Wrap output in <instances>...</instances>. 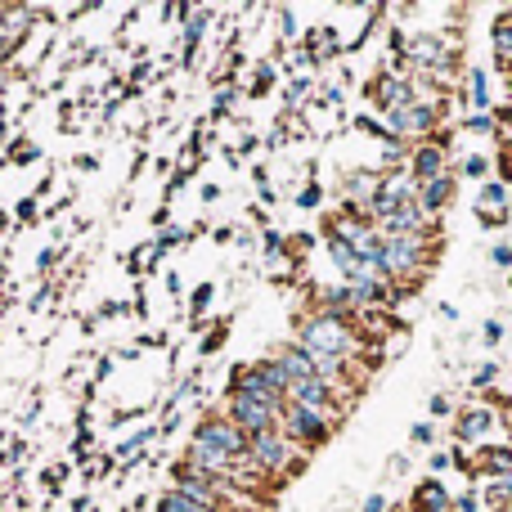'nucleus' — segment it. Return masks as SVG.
I'll use <instances>...</instances> for the list:
<instances>
[{"mask_svg":"<svg viewBox=\"0 0 512 512\" xmlns=\"http://www.w3.org/2000/svg\"><path fill=\"white\" fill-rule=\"evenodd\" d=\"M32 27V9H0V41L14 50V41Z\"/></svg>","mask_w":512,"mask_h":512,"instance_id":"obj_17","label":"nucleus"},{"mask_svg":"<svg viewBox=\"0 0 512 512\" xmlns=\"http://www.w3.org/2000/svg\"><path fill=\"white\" fill-rule=\"evenodd\" d=\"M292 463V445L283 432H261L248 436V468L256 472H283Z\"/></svg>","mask_w":512,"mask_h":512,"instance_id":"obj_7","label":"nucleus"},{"mask_svg":"<svg viewBox=\"0 0 512 512\" xmlns=\"http://www.w3.org/2000/svg\"><path fill=\"white\" fill-rule=\"evenodd\" d=\"M490 378H495V364H481L477 378H472V387H490Z\"/></svg>","mask_w":512,"mask_h":512,"instance_id":"obj_25","label":"nucleus"},{"mask_svg":"<svg viewBox=\"0 0 512 512\" xmlns=\"http://www.w3.org/2000/svg\"><path fill=\"white\" fill-rule=\"evenodd\" d=\"M203 23L207 18H189V36H185V50H194V41L203 36Z\"/></svg>","mask_w":512,"mask_h":512,"instance_id":"obj_24","label":"nucleus"},{"mask_svg":"<svg viewBox=\"0 0 512 512\" xmlns=\"http://www.w3.org/2000/svg\"><path fill=\"white\" fill-rule=\"evenodd\" d=\"M414 176H418V185H432V180L450 176V171H445V149L441 144H423V149L414 153Z\"/></svg>","mask_w":512,"mask_h":512,"instance_id":"obj_13","label":"nucleus"},{"mask_svg":"<svg viewBox=\"0 0 512 512\" xmlns=\"http://www.w3.org/2000/svg\"><path fill=\"white\" fill-rule=\"evenodd\" d=\"M230 391L274 400V405H288V373H283V364H279V360L243 364V369H234V387H230Z\"/></svg>","mask_w":512,"mask_h":512,"instance_id":"obj_3","label":"nucleus"},{"mask_svg":"<svg viewBox=\"0 0 512 512\" xmlns=\"http://www.w3.org/2000/svg\"><path fill=\"white\" fill-rule=\"evenodd\" d=\"M450 463H454V459H450V454H432V472H436V477H441V472H445V468H450Z\"/></svg>","mask_w":512,"mask_h":512,"instance_id":"obj_28","label":"nucleus"},{"mask_svg":"<svg viewBox=\"0 0 512 512\" xmlns=\"http://www.w3.org/2000/svg\"><path fill=\"white\" fill-rule=\"evenodd\" d=\"M158 512H212V508H203V504H194V499H185L180 490H167V495L158 499Z\"/></svg>","mask_w":512,"mask_h":512,"instance_id":"obj_18","label":"nucleus"},{"mask_svg":"<svg viewBox=\"0 0 512 512\" xmlns=\"http://www.w3.org/2000/svg\"><path fill=\"white\" fill-rule=\"evenodd\" d=\"M486 171H490V162H486V158H477V153H472V158L463 162V176H472V180H481Z\"/></svg>","mask_w":512,"mask_h":512,"instance_id":"obj_23","label":"nucleus"},{"mask_svg":"<svg viewBox=\"0 0 512 512\" xmlns=\"http://www.w3.org/2000/svg\"><path fill=\"white\" fill-rule=\"evenodd\" d=\"M207 301H212V283H203V288H198V292H194V306H198V310H203V306H207Z\"/></svg>","mask_w":512,"mask_h":512,"instance_id":"obj_26","label":"nucleus"},{"mask_svg":"<svg viewBox=\"0 0 512 512\" xmlns=\"http://www.w3.org/2000/svg\"><path fill=\"white\" fill-rule=\"evenodd\" d=\"M180 239H185V230H167V234H162V239H158V243H162V248H176V243H180Z\"/></svg>","mask_w":512,"mask_h":512,"instance_id":"obj_27","label":"nucleus"},{"mask_svg":"<svg viewBox=\"0 0 512 512\" xmlns=\"http://www.w3.org/2000/svg\"><path fill=\"white\" fill-rule=\"evenodd\" d=\"M495 45H499V54H504V59L512 54V18L508 14L495 23Z\"/></svg>","mask_w":512,"mask_h":512,"instance_id":"obj_20","label":"nucleus"},{"mask_svg":"<svg viewBox=\"0 0 512 512\" xmlns=\"http://www.w3.org/2000/svg\"><path fill=\"white\" fill-rule=\"evenodd\" d=\"M364 512H382V495H373V499H364Z\"/></svg>","mask_w":512,"mask_h":512,"instance_id":"obj_32","label":"nucleus"},{"mask_svg":"<svg viewBox=\"0 0 512 512\" xmlns=\"http://www.w3.org/2000/svg\"><path fill=\"white\" fill-rule=\"evenodd\" d=\"M414 512H450V490L441 486V481H423L414 495Z\"/></svg>","mask_w":512,"mask_h":512,"instance_id":"obj_16","label":"nucleus"},{"mask_svg":"<svg viewBox=\"0 0 512 512\" xmlns=\"http://www.w3.org/2000/svg\"><path fill=\"white\" fill-rule=\"evenodd\" d=\"M230 418L239 432L248 436H261V432H279L283 427V405L274 400H261V396H243V391H230Z\"/></svg>","mask_w":512,"mask_h":512,"instance_id":"obj_4","label":"nucleus"},{"mask_svg":"<svg viewBox=\"0 0 512 512\" xmlns=\"http://www.w3.org/2000/svg\"><path fill=\"white\" fill-rule=\"evenodd\" d=\"M288 405L310 409V414H324V418L337 414L333 409V387H328L324 378H292L288 382Z\"/></svg>","mask_w":512,"mask_h":512,"instance_id":"obj_9","label":"nucleus"},{"mask_svg":"<svg viewBox=\"0 0 512 512\" xmlns=\"http://www.w3.org/2000/svg\"><path fill=\"white\" fill-rule=\"evenodd\" d=\"M194 445H207V450H216L225 463H248V432H239V427L230 423V418H221V414H207L203 423H198V432H194Z\"/></svg>","mask_w":512,"mask_h":512,"instance_id":"obj_5","label":"nucleus"},{"mask_svg":"<svg viewBox=\"0 0 512 512\" xmlns=\"http://www.w3.org/2000/svg\"><path fill=\"white\" fill-rule=\"evenodd\" d=\"M176 490L185 499H194V504L212 508V512L225 508V481L212 477V472H203V468H194V463H176Z\"/></svg>","mask_w":512,"mask_h":512,"instance_id":"obj_6","label":"nucleus"},{"mask_svg":"<svg viewBox=\"0 0 512 512\" xmlns=\"http://www.w3.org/2000/svg\"><path fill=\"white\" fill-rule=\"evenodd\" d=\"M477 504H481V499L468 495V499H459V512H477Z\"/></svg>","mask_w":512,"mask_h":512,"instance_id":"obj_31","label":"nucleus"},{"mask_svg":"<svg viewBox=\"0 0 512 512\" xmlns=\"http://www.w3.org/2000/svg\"><path fill=\"white\" fill-rule=\"evenodd\" d=\"M472 108L486 113L490 108V95H486V72H472Z\"/></svg>","mask_w":512,"mask_h":512,"instance_id":"obj_19","label":"nucleus"},{"mask_svg":"<svg viewBox=\"0 0 512 512\" xmlns=\"http://www.w3.org/2000/svg\"><path fill=\"white\" fill-rule=\"evenodd\" d=\"M427 234H382V248H378V265L387 279H414L418 270L427 265Z\"/></svg>","mask_w":512,"mask_h":512,"instance_id":"obj_2","label":"nucleus"},{"mask_svg":"<svg viewBox=\"0 0 512 512\" xmlns=\"http://www.w3.org/2000/svg\"><path fill=\"white\" fill-rule=\"evenodd\" d=\"M414 441H418V445H427V441H432V427L418 423V427H414Z\"/></svg>","mask_w":512,"mask_h":512,"instance_id":"obj_30","label":"nucleus"},{"mask_svg":"<svg viewBox=\"0 0 512 512\" xmlns=\"http://www.w3.org/2000/svg\"><path fill=\"white\" fill-rule=\"evenodd\" d=\"M369 99L382 108V113H396V108L418 104L414 86H409V81H400L396 72H382V77H373V81H369Z\"/></svg>","mask_w":512,"mask_h":512,"instance_id":"obj_10","label":"nucleus"},{"mask_svg":"<svg viewBox=\"0 0 512 512\" xmlns=\"http://www.w3.org/2000/svg\"><path fill=\"white\" fill-rule=\"evenodd\" d=\"M436 126V104H409L391 113V135L405 140V135H427Z\"/></svg>","mask_w":512,"mask_h":512,"instance_id":"obj_11","label":"nucleus"},{"mask_svg":"<svg viewBox=\"0 0 512 512\" xmlns=\"http://www.w3.org/2000/svg\"><path fill=\"white\" fill-rule=\"evenodd\" d=\"M450 194H454V180L441 176V180H432V185H418V198H414V203L423 207L427 216H436V212H445V207H450Z\"/></svg>","mask_w":512,"mask_h":512,"instance_id":"obj_14","label":"nucleus"},{"mask_svg":"<svg viewBox=\"0 0 512 512\" xmlns=\"http://www.w3.org/2000/svg\"><path fill=\"white\" fill-rule=\"evenodd\" d=\"M468 131L490 135V131H495V117H490V113H472V117H468Z\"/></svg>","mask_w":512,"mask_h":512,"instance_id":"obj_21","label":"nucleus"},{"mask_svg":"<svg viewBox=\"0 0 512 512\" xmlns=\"http://www.w3.org/2000/svg\"><path fill=\"white\" fill-rule=\"evenodd\" d=\"M409 59H414L418 68H441V63H445V45L436 41L432 32H423L418 41H409Z\"/></svg>","mask_w":512,"mask_h":512,"instance_id":"obj_15","label":"nucleus"},{"mask_svg":"<svg viewBox=\"0 0 512 512\" xmlns=\"http://www.w3.org/2000/svg\"><path fill=\"white\" fill-rule=\"evenodd\" d=\"M297 346L310 355V360H342V364H351V355L360 351V337H355V328L346 324V319L319 310L315 319H306V324H301Z\"/></svg>","mask_w":512,"mask_h":512,"instance_id":"obj_1","label":"nucleus"},{"mask_svg":"<svg viewBox=\"0 0 512 512\" xmlns=\"http://www.w3.org/2000/svg\"><path fill=\"white\" fill-rule=\"evenodd\" d=\"M504 198H508V185H486L481 203H486V207H504Z\"/></svg>","mask_w":512,"mask_h":512,"instance_id":"obj_22","label":"nucleus"},{"mask_svg":"<svg viewBox=\"0 0 512 512\" xmlns=\"http://www.w3.org/2000/svg\"><path fill=\"white\" fill-rule=\"evenodd\" d=\"M221 342H225V328H216V333H212V337H207V346H203V351H207V355H212V351H216V346H221Z\"/></svg>","mask_w":512,"mask_h":512,"instance_id":"obj_29","label":"nucleus"},{"mask_svg":"<svg viewBox=\"0 0 512 512\" xmlns=\"http://www.w3.org/2000/svg\"><path fill=\"white\" fill-rule=\"evenodd\" d=\"M495 409L490 405H468L459 414V441H486L490 432H495Z\"/></svg>","mask_w":512,"mask_h":512,"instance_id":"obj_12","label":"nucleus"},{"mask_svg":"<svg viewBox=\"0 0 512 512\" xmlns=\"http://www.w3.org/2000/svg\"><path fill=\"white\" fill-rule=\"evenodd\" d=\"M279 432L288 436V441L319 445V441H328V432H333V418L310 414V409H297V405H283V427Z\"/></svg>","mask_w":512,"mask_h":512,"instance_id":"obj_8","label":"nucleus"},{"mask_svg":"<svg viewBox=\"0 0 512 512\" xmlns=\"http://www.w3.org/2000/svg\"><path fill=\"white\" fill-rule=\"evenodd\" d=\"M5 63H9V45L0 41V72H5Z\"/></svg>","mask_w":512,"mask_h":512,"instance_id":"obj_33","label":"nucleus"}]
</instances>
